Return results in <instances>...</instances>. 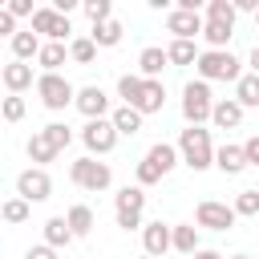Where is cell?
<instances>
[{
  "mask_svg": "<svg viewBox=\"0 0 259 259\" xmlns=\"http://www.w3.org/2000/svg\"><path fill=\"white\" fill-rule=\"evenodd\" d=\"M178 154H182V166H190L194 174H202V170H210L214 166V142H210V130H202V125H186L182 134H178Z\"/></svg>",
  "mask_w": 259,
  "mask_h": 259,
  "instance_id": "1",
  "label": "cell"
},
{
  "mask_svg": "<svg viewBox=\"0 0 259 259\" xmlns=\"http://www.w3.org/2000/svg\"><path fill=\"white\" fill-rule=\"evenodd\" d=\"M194 73H198V81H206V85H210V81H239V77H243V61H239L231 49H202Z\"/></svg>",
  "mask_w": 259,
  "mask_h": 259,
  "instance_id": "2",
  "label": "cell"
},
{
  "mask_svg": "<svg viewBox=\"0 0 259 259\" xmlns=\"http://www.w3.org/2000/svg\"><path fill=\"white\" fill-rule=\"evenodd\" d=\"M36 97H40L45 109L61 113V109L77 105V85L69 77H61V73H36Z\"/></svg>",
  "mask_w": 259,
  "mask_h": 259,
  "instance_id": "3",
  "label": "cell"
},
{
  "mask_svg": "<svg viewBox=\"0 0 259 259\" xmlns=\"http://www.w3.org/2000/svg\"><path fill=\"white\" fill-rule=\"evenodd\" d=\"M69 182L77 186V190H89V194H101V190H109L113 186V170H109V162H97V158H77L73 166H69Z\"/></svg>",
  "mask_w": 259,
  "mask_h": 259,
  "instance_id": "4",
  "label": "cell"
},
{
  "mask_svg": "<svg viewBox=\"0 0 259 259\" xmlns=\"http://www.w3.org/2000/svg\"><path fill=\"white\" fill-rule=\"evenodd\" d=\"M214 113V93L206 81H186L182 85V117L186 125H206Z\"/></svg>",
  "mask_w": 259,
  "mask_h": 259,
  "instance_id": "5",
  "label": "cell"
},
{
  "mask_svg": "<svg viewBox=\"0 0 259 259\" xmlns=\"http://www.w3.org/2000/svg\"><path fill=\"white\" fill-rule=\"evenodd\" d=\"M117 138H121V134L113 130L109 117H97V121H85V125H81V142H85L89 158H105V154H113Z\"/></svg>",
  "mask_w": 259,
  "mask_h": 259,
  "instance_id": "6",
  "label": "cell"
},
{
  "mask_svg": "<svg viewBox=\"0 0 259 259\" xmlns=\"http://www.w3.org/2000/svg\"><path fill=\"white\" fill-rule=\"evenodd\" d=\"M16 198H24V202H45V198H53V178H49V170H40V166L20 170V174H16Z\"/></svg>",
  "mask_w": 259,
  "mask_h": 259,
  "instance_id": "7",
  "label": "cell"
},
{
  "mask_svg": "<svg viewBox=\"0 0 259 259\" xmlns=\"http://www.w3.org/2000/svg\"><path fill=\"white\" fill-rule=\"evenodd\" d=\"M235 206H227V202H214V198H202L198 206H194V223L198 227H206V231H231L235 227Z\"/></svg>",
  "mask_w": 259,
  "mask_h": 259,
  "instance_id": "8",
  "label": "cell"
},
{
  "mask_svg": "<svg viewBox=\"0 0 259 259\" xmlns=\"http://www.w3.org/2000/svg\"><path fill=\"white\" fill-rule=\"evenodd\" d=\"M32 32L45 36V40H61V45H65V36L73 32V24H69V16L57 12V8H36V16H32Z\"/></svg>",
  "mask_w": 259,
  "mask_h": 259,
  "instance_id": "9",
  "label": "cell"
},
{
  "mask_svg": "<svg viewBox=\"0 0 259 259\" xmlns=\"http://www.w3.org/2000/svg\"><path fill=\"white\" fill-rule=\"evenodd\" d=\"M202 28H206L202 12H186V8L166 12V32H174V40H194V36H202Z\"/></svg>",
  "mask_w": 259,
  "mask_h": 259,
  "instance_id": "10",
  "label": "cell"
},
{
  "mask_svg": "<svg viewBox=\"0 0 259 259\" xmlns=\"http://www.w3.org/2000/svg\"><path fill=\"white\" fill-rule=\"evenodd\" d=\"M77 109H81L85 121H97V117H109V113H113V109H109V93H105L101 85H81V89H77Z\"/></svg>",
  "mask_w": 259,
  "mask_h": 259,
  "instance_id": "11",
  "label": "cell"
},
{
  "mask_svg": "<svg viewBox=\"0 0 259 259\" xmlns=\"http://www.w3.org/2000/svg\"><path fill=\"white\" fill-rule=\"evenodd\" d=\"M142 247H146V255L162 259V255L174 247V227H166L162 219H158V223H146V231H142Z\"/></svg>",
  "mask_w": 259,
  "mask_h": 259,
  "instance_id": "12",
  "label": "cell"
},
{
  "mask_svg": "<svg viewBox=\"0 0 259 259\" xmlns=\"http://www.w3.org/2000/svg\"><path fill=\"white\" fill-rule=\"evenodd\" d=\"M0 81L8 93H24V89H36V77H32V65L28 61H8L0 69Z\"/></svg>",
  "mask_w": 259,
  "mask_h": 259,
  "instance_id": "13",
  "label": "cell"
},
{
  "mask_svg": "<svg viewBox=\"0 0 259 259\" xmlns=\"http://www.w3.org/2000/svg\"><path fill=\"white\" fill-rule=\"evenodd\" d=\"M170 65V57H166V49H158V45H146L142 53H138V73L146 77V81H162V69Z\"/></svg>",
  "mask_w": 259,
  "mask_h": 259,
  "instance_id": "14",
  "label": "cell"
},
{
  "mask_svg": "<svg viewBox=\"0 0 259 259\" xmlns=\"http://www.w3.org/2000/svg\"><path fill=\"white\" fill-rule=\"evenodd\" d=\"M210 125L214 130H239L243 125V105L235 97H219L214 101V113H210Z\"/></svg>",
  "mask_w": 259,
  "mask_h": 259,
  "instance_id": "15",
  "label": "cell"
},
{
  "mask_svg": "<svg viewBox=\"0 0 259 259\" xmlns=\"http://www.w3.org/2000/svg\"><path fill=\"white\" fill-rule=\"evenodd\" d=\"M113 210L117 214H142L146 210V186H121L117 194H113Z\"/></svg>",
  "mask_w": 259,
  "mask_h": 259,
  "instance_id": "16",
  "label": "cell"
},
{
  "mask_svg": "<svg viewBox=\"0 0 259 259\" xmlns=\"http://www.w3.org/2000/svg\"><path fill=\"white\" fill-rule=\"evenodd\" d=\"M8 45H12V61H36V57H40V49H45V40H40V36H36L32 28L16 32V36H12Z\"/></svg>",
  "mask_w": 259,
  "mask_h": 259,
  "instance_id": "17",
  "label": "cell"
},
{
  "mask_svg": "<svg viewBox=\"0 0 259 259\" xmlns=\"http://www.w3.org/2000/svg\"><path fill=\"white\" fill-rule=\"evenodd\" d=\"M142 109H134V105H117L113 113H109V121H113V130L121 134V138H134V134H142Z\"/></svg>",
  "mask_w": 259,
  "mask_h": 259,
  "instance_id": "18",
  "label": "cell"
},
{
  "mask_svg": "<svg viewBox=\"0 0 259 259\" xmlns=\"http://www.w3.org/2000/svg\"><path fill=\"white\" fill-rule=\"evenodd\" d=\"M214 166L227 174V178H235V174H243L247 170V154H243V146H219V154H214Z\"/></svg>",
  "mask_w": 259,
  "mask_h": 259,
  "instance_id": "19",
  "label": "cell"
},
{
  "mask_svg": "<svg viewBox=\"0 0 259 259\" xmlns=\"http://www.w3.org/2000/svg\"><path fill=\"white\" fill-rule=\"evenodd\" d=\"M73 239H77V235H73V227H69V219H65V214H53V219H45V243H49V247L65 251Z\"/></svg>",
  "mask_w": 259,
  "mask_h": 259,
  "instance_id": "20",
  "label": "cell"
},
{
  "mask_svg": "<svg viewBox=\"0 0 259 259\" xmlns=\"http://www.w3.org/2000/svg\"><path fill=\"white\" fill-rule=\"evenodd\" d=\"M24 154H28V162H32V166H40V170H45L49 162H57V154H61V150H57L45 134H32V138H28V146H24Z\"/></svg>",
  "mask_w": 259,
  "mask_h": 259,
  "instance_id": "21",
  "label": "cell"
},
{
  "mask_svg": "<svg viewBox=\"0 0 259 259\" xmlns=\"http://www.w3.org/2000/svg\"><path fill=\"white\" fill-rule=\"evenodd\" d=\"M65 61H73V57H69V49H65L61 40H45V49H40V57H36L40 73H61V65H65Z\"/></svg>",
  "mask_w": 259,
  "mask_h": 259,
  "instance_id": "22",
  "label": "cell"
},
{
  "mask_svg": "<svg viewBox=\"0 0 259 259\" xmlns=\"http://www.w3.org/2000/svg\"><path fill=\"white\" fill-rule=\"evenodd\" d=\"M146 162H154L162 174H170V170L182 162V154H178V146H170V142H154V146L146 150Z\"/></svg>",
  "mask_w": 259,
  "mask_h": 259,
  "instance_id": "23",
  "label": "cell"
},
{
  "mask_svg": "<svg viewBox=\"0 0 259 259\" xmlns=\"http://www.w3.org/2000/svg\"><path fill=\"white\" fill-rule=\"evenodd\" d=\"M142 89H146V77H142V73H121V77H117V97H121V105H134V109H138Z\"/></svg>",
  "mask_w": 259,
  "mask_h": 259,
  "instance_id": "24",
  "label": "cell"
},
{
  "mask_svg": "<svg viewBox=\"0 0 259 259\" xmlns=\"http://www.w3.org/2000/svg\"><path fill=\"white\" fill-rule=\"evenodd\" d=\"M65 219H69V227H73V235H77V239H85V235L93 231V223H97L93 206H85V202H73V206L65 210Z\"/></svg>",
  "mask_w": 259,
  "mask_h": 259,
  "instance_id": "25",
  "label": "cell"
},
{
  "mask_svg": "<svg viewBox=\"0 0 259 259\" xmlns=\"http://www.w3.org/2000/svg\"><path fill=\"white\" fill-rule=\"evenodd\" d=\"M235 101L243 109H259V73H243L235 81Z\"/></svg>",
  "mask_w": 259,
  "mask_h": 259,
  "instance_id": "26",
  "label": "cell"
},
{
  "mask_svg": "<svg viewBox=\"0 0 259 259\" xmlns=\"http://www.w3.org/2000/svg\"><path fill=\"white\" fill-rule=\"evenodd\" d=\"M174 251L186 255V259L202 251V247H198V227H194V223H178V227H174Z\"/></svg>",
  "mask_w": 259,
  "mask_h": 259,
  "instance_id": "27",
  "label": "cell"
},
{
  "mask_svg": "<svg viewBox=\"0 0 259 259\" xmlns=\"http://www.w3.org/2000/svg\"><path fill=\"white\" fill-rule=\"evenodd\" d=\"M121 32H125V24L121 20H105V24H93V45L97 49H113V45H121Z\"/></svg>",
  "mask_w": 259,
  "mask_h": 259,
  "instance_id": "28",
  "label": "cell"
},
{
  "mask_svg": "<svg viewBox=\"0 0 259 259\" xmlns=\"http://www.w3.org/2000/svg\"><path fill=\"white\" fill-rule=\"evenodd\" d=\"M166 57H170V65H198V45L194 40H170L166 45Z\"/></svg>",
  "mask_w": 259,
  "mask_h": 259,
  "instance_id": "29",
  "label": "cell"
},
{
  "mask_svg": "<svg viewBox=\"0 0 259 259\" xmlns=\"http://www.w3.org/2000/svg\"><path fill=\"white\" fill-rule=\"evenodd\" d=\"M162 105H166V85H162V81H146L138 109H142V113H162Z\"/></svg>",
  "mask_w": 259,
  "mask_h": 259,
  "instance_id": "30",
  "label": "cell"
},
{
  "mask_svg": "<svg viewBox=\"0 0 259 259\" xmlns=\"http://www.w3.org/2000/svg\"><path fill=\"white\" fill-rule=\"evenodd\" d=\"M231 36H235V28H231V24H219V20H206V28H202L206 49H227Z\"/></svg>",
  "mask_w": 259,
  "mask_h": 259,
  "instance_id": "31",
  "label": "cell"
},
{
  "mask_svg": "<svg viewBox=\"0 0 259 259\" xmlns=\"http://www.w3.org/2000/svg\"><path fill=\"white\" fill-rule=\"evenodd\" d=\"M231 206H235V214H239V219H259V186H251V190H239Z\"/></svg>",
  "mask_w": 259,
  "mask_h": 259,
  "instance_id": "32",
  "label": "cell"
},
{
  "mask_svg": "<svg viewBox=\"0 0 259 259\" xmlns=\"http://www.w3.org/2000/svg\"><path fill=\"white\" fill-rule=\"evenodd\" d=\"M69 57H73L77 65H93V61H97V45H93V36H73V40H69Z\"/></svg>",
  "mask_w": 259,
  "mask_h": 259,
  "instance_id": "33",
  "label": "cell"
},
{
  "mask_svg": "<svg viewBox=\"0 0 259 259\" xmlns=\"http://www.w3.org/2000/svg\"><path fill=\"white\" fill-rule=\"evenodd\" d=\"M0 214H4V223H8V227H20V223H28L32 202H24V198H8V202L0 206Z\"/></svg>",
  "mask_w": 259,
  "mask_h": 259,
  "instance_id": "34",
  "label": "cell"
},
{
  "mask_svg": "<svg viewBox=\"0 0 259 259\" xmlns=\"http://www.w3.org/2000/svg\"><path fill=\"white\" fill-rule=\"evenodd\" d=\"M235 0H210L206 4V20H219V24H231L235 28Z\"/></svg>",
  "mask_w": 259,
  "mask_h": 259,
  "instance_id": "35",
  "label": "cell"
},
{
  "mask_svg": "<svg viewBox=\"0 0 259 259\" xmlns=\"http://www.w3.org/2000/svg\"><path fill=\"white\" fill-rule=\"evenodd\" d=\"M81 8H85V16H89L93 24H105V20H113V4H109V0H85Z\"/></svg>",
  "mask_w": 259,
  "mask_h": 259,
  "instance_id": "36",
  "label": "cell"
},
{
  "mask_svg": "<svg viewBox=\"0 0 259 259\" xmlns=\"http://www.w3.org/2000/svg\"><path fill=\"white\" fill-rule=\"evenodd\" d=\"M40 134H45V138H49V142H53V146H57V150H65V146H69V142H73V130H69V125H65V121H49V125H45V130H40Z\"/></svg>",
  "mask_w": 259,
  "mask_h": 259,
  "instance_id": "37",
  "label": "cell"
},
{
  "mask_svg": "<svg viewBox=\"0 0 259 259\" xmlns=\"http://www.w3.org/2000/svg\"><path fill=\"white\" fill-rule=\"evenodd\" d=\"M24 109H28V105H24V97H20V93H8L0 113H4V121H8V125H16V121L24 117Z\"/></svg>",
  "mask_w": 259,
  "mask_h": 259,
  "instance_id": "38",
  "label": "cell"
},
{
  "mask_svg": "<svg viewBox=\"0 0 259 259\" xmlns=\"http://www.w3.org/2000/svg\"><path fill=\"white\" fill-rule=\"evenodd\" d=\"M134 178H138V186H154V182H162L166 174H162L154 162H146V158H142V162H138V170H134Z\"/></svg>",
  "mask_w": 259,
  "mask_h": 259,
  "instance_id": "39",
  "label": "cell"
},
{
  "mask_svg": "<svg viewBox=\"0 0 259 259\" xmlns=\"http://www.w3.org/2000/svg\"><path fill=\"white\" fill-rule=\"evenodd\" d=\"M16 32H20V28H16V16H12L8 8H0V36H8V40H12Z\"/></svg>",
  "mask_w": 259,
  "mask_h": 259,
  "instance_id": "40",
  "label": "cell"
},
{
  "mask_svg": "<svg viewBox=\"0 0 259 259\" xmlns=\"http://www.w3.org/2000/svg\"><path fill=\"white\" fill-rule=\"evenodd\" d=\"M4 8H8L12 16H36V8H32V0H8Z\"/></svg>",
  "mask_w": 259,
  "mask_h": 259,
  "instance_id": "41",
  "label": "cell"
},
{
  "mask_svg": "<svg viewBox=\"0 0 259 259\" xmlns=\"http://www.w3.org/2000/svg\"><path fill=\"white\" fill-rule=\"evenodd\" d=\"M243 154H247V166H259V134H251L243 142Z\"/></svg>",
  "mask_w": 259,
  "mask_h": 259,
  "instance_id": "42",
  "label": "cell"
},
{
  "mask_svg": "<svg viewBox=\"0 0 259 259\" xmlns=\"http://www.w3.org/2000/svg\"><path fill=\"white\" fill-rule=\"evenodd\" d=\"M24 259H57V247L36 243V247H28V251H24Z\"/></svg>",
  "mask_w": 259,
  "mask_h": 259,
  "instance_id": "43",
  "label": "cell"
},
{
  "mask_svg": "<svg viewBox=\"0 0 259 259\" xmlns=\"http://www.w3.org/2000/svg\"><path fill=\"white\" fill-rule=\"evenodd\" d=\"M117 227H121V231H146L142 214H117Z\"/></svg>",
  "mask_w": 259,
  "mask_h": 259,
  "instance_id": "44",
  "label": "cell"
},
{
  "mask_svg": "<svg viewBox=\"0 0 259 259\" xmlns=\"http://www.w3.org/2000/svg\"><path fill=\"white\" fill-rule=\"evenodd\" d=\"M247 65H251V73H259V45L247 53Z\"/></svg>",
  "mask_w": 259,
  "mask_h": 259,
  "instance_id": "45",
  "label": "cell"
},
{
  "mask_svg": "<svg viewBox=\"0 0 259 259\" xmlns=\"http://www.w3.org/2000/svg\"><path fill=\"white\" fill-rule=\"evenodd\" d=\"M190 259H223V255H219V251H210V247H202V251H198V255H190Z\"/></svg>",
  "mask_w": 259,
  "mask_h": 259,
  "instance_id": "46",
  "label": "cell"
},
{
  "mask_svg": "<svg viewBox=\"0 0 259 259\" xmlns=\"http://www.w3.org/2000/svg\"><path fill=\"white\" fill-rule=\"evenodd\" d=\"M231 259H251V255H231Z\"/></svg>",
  "mask_w": 259,
  "mask_h": 259,
  "instance_id": "47",
  "label": "cell"
},
{
  "mask_svg": "<svg viewBox=\"0 0 259 259\" xmlns=\"http://www.w3.org/2000/svg\"><path fill=\"white\" fill-rule=\"evenodd\" d=\"M255 32H259V12H255Z\"/></svg>",
  "mask_w": 259,
  "mask_h": 259,
  "instance_id": "48",
  "label": "cell"
},
{
  "mask_svg": "<svg viewBox=\"0 0 259 259\" xmlns=\"http://www.w3.org/2000/svg\"><path fill=\"white\" fill-rule=\"evenodd\" d=\"M142 259H154V255H142Z\"/></svg>",
  "mask_w": 259,
  "mask_h": 259,
  "instance_id": "49",
  "label": "cell"
}]
</instances>
